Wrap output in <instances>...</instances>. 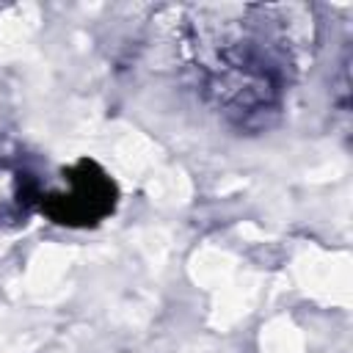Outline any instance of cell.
Here are the masks:
<instances>
[{
	"mask_svg": "<svg viewBox=\"0 0 353 353\" xmlns=\"http://www.w3.org/2000/svg\"><path fill=\"white\" fill-rule=\"evenodd\" d=\"M113 182L94 163H80L74 171H69L66 190L47 196L44 207L58 223L85 226L102 221L113 210Z\"/></svg>",
	"mask_w": 353,
	"mask_h": 353,
	"instance_id": "1",
	"label": "cell"
}]
</instances>
